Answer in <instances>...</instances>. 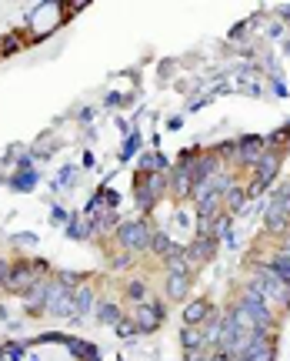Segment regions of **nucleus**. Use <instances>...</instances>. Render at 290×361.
Segmentation results:
<instances>
[{"mask_svg":"<svg viewBox=\"0 0 290 361\" xmlns=\"http://www.w3.org/2000/svg\"><path fill=\"white\" fill-rule=\"evenodd\" d=\"M180 341H184V348H187V351H201L203 335L197 331V328H184V335H180Z\"/></svg>","mask_w":290,"mask_h":361,"instance_id":"19","label":"nucleus"},{"mask_svg":"<svg viewBox=\"0 0 290 361\" xmlns=\"http://www.w3.org/2000/svg\"><path fill=\"white\" fill-rule=\"evenodd\" d=\"M280 255H284V258H290V238L284 241V251H280Z\"/></svg>","mask_w":290,"mask_h":361,"instance_id":"26","label":"nucleus"},{"mask_svg":"<svg viewBox=\"0 0 290 361\" xmlns=\"http://www.w3.org/2000/svg\"><path fill=\"white\" fill-rule=\"evenodd\" d=\"M264 151H267V144L260 141V137H244L240 147H237V161L240 164H257Z\"/></svg>","mask_w":290,"mask_h":361,"instance_id":"11","label":"nucleus"},{"mask_svg":"<svg viewBox=\"0 0 290 361\" xmlns=\"http://www.w3.org/2000/svg\"><path fill=\"white\" fill-rule=\"evenodd\" d=\"M214 251H217V238H214V234H201V238L190 245L187 261H194V264H203V261L214 258Z\"/></svg>","mask_w":290,"mask_h":361,"instance_id":"10","label":"nucleus"},{"mask_svg":"<svg viewBox=\"0 0 290 361\" xmlns=\"http://www.w3.org/2000/svg\"><path fill=\"white\" fill-rule=\"evenodd\" d=\"M267 268L274 271V274H277V278H280V281H284V284H290V258H284V255H277V258L270 261Z\"/></svg>","mask_w":290,"mask_h":361,"instance_id":"18","label":"nucleus"},{"mask_svg":"<svg viewBox=\"0 0 290 361\" xmlns=\"http://www.w3.org/2000/svg\"><path fill=\"white\" fill-rule=\"evenodd\" d=\"M203 318H210V301H207V298H197V301H190L187 308H184V324H187V328L201 324Z\"/></svg>","mask_w":290,"mask_h":361,"instance_id":"13","label":"nucleus"},{"mask_svg":"<svg viewBox=\"0 0 290 361\" xmlns=\"http://www.w3.org/2000/svg\"><path fill=\"white\" fill-rule=\"evenodd\" d=\"M251 288L257 291V295L264 298L267 305L270 301H280V305H290V284H284L274 274L270 268H257L253 271V281H251Z\"/></svg>","mask_w":290,"mask_h":361,"instance_id":"1","label":"nucleus"},{"mask_svg":"<svg viewBox=\"0 0 290 361\" xmlns=\"http://www.w3.org/2000/svg\"><path fill=\"white\" fill-rule=\"evenodd\" d=\"M127 291H130V298H144V284H140V281H134V284H130V288H127Z\"/></svg>","mask_w":290,"mask_h":361,"instance_id":"25","label":"nucleus"},{"mask_svg":"<svg viewBox=\"0 0 290 361\" xmlns=\"http://www.w3.org/2000/svg\"><path fill=\"white\" fill-rule=\"evenodd\" d=\"M117 238H120V245H124L127 251H147V247H151V228H147L144 218L124 221V224L117 228Z\"/></svg>","mask_w":290,"mask_h":361,"instance_id":"4","label":"nucleus"},{"mask_svg":"<svg viewBox=\"0 0 290 361\" xmlns=\"http://www.w3.org/2000/svg\"><path fill=\"white\" fill-rule=\"evenodd\" d=\"M194 188H197V180H194V161L184 157V164L174 171V191L180 197H187V191H194Z\"/></svg>","mask_w":290,"mask_h":361,"instance_id":"12","label":"nucleus"},{"mask_svg":"<svg viewBox=\"0 0 290 361\" xmlns=\"http://www.w3.org/2000/svg\"><path fill=\"white\" fill-rule=\"evenodd\" d=\"M47 288H51V281H44V278L30 284V288L24 291V295H27V308H40V305L47 301Z\"/></svg>","mask_w":290,"mask_h":361,"instance_id":"14","label":"nucleus"},{"mask_svg":"<svg viewBox=\"0 0 290 361\" xmlns=\"http://www.w3.org/2000/svg\"><path fill=\"white\" fill-rule=\"evenodd\" d=\"M7 278H11V264L0 261V284H7Z\"/></svg>","mask_w":290,"mask_h":361,"instance_id":"24","label":"nucleus"},{"mask_svg":"<svg viewBox=\"0 0 290 361\" xmlns=\"http://www.w3.org/2000/svg\"><path fill=\"white\" fill-rule=\"evenodd\" d=\"M187 288H190V278H184V274H170L167 295L174 298V301H180V298H187Z\"/></svg>","mask_w":290,"mask_h":361,"instance_id":"17","label":"nucleus"},{"mask_svg":"<svg viewBox=\"0 0 290 361\" xmlns=\"http://www.w3.org/2000/svg\"><path fill=\"white\" fill-rule=\"evenodd\" d=\"M264 224L270 234H284L290 224V184H284L274 197H270V204H267V214H264Z\"/></svg>","mask_w":290,"mask_h":361,"instance_id":"2","label":"nucleus"},{"mask_svg":"<svg viewBox=\"0 0 290 361\" xmlns=\"http://www.w3.org/2000/svg\"><path fill=\"white\" fill-rule=\"evenodd\" d=\"M144 168H160V171H164V157H157V154L144 157Z\"/></svg>","mask_w":290,"mask_h":361,"instance_id":"23","label":"nucleus"},{"mask_svg":"<svg viewBox=\"0 0 290 361\" xmlns=\"http://www.w3.org/2000/svg\"><path fill=\"white\" fill-rule=\"evenodd\" d=\"M151 245H153V251H157V255H164L167 261L177 258V255H184V247H177L174 241L167 238V234H153V238H151Z\"/></svg>","mask_w":290,"mask_h":361,"instance_id":"15","label":"nucleus"},{"mask_svg":"<svg viewBox=\"0 0 290 361\" xmlns=\"http://www.w3.org/2000/svg\"><path fill=\"white\" fill-rule=\"evenodd\" d=\"M160 322H164V305L147 301V305H140V308H137V328H140V331H153Z\"/></svg>","mask_w":290,"mask_h":361,"instance_id":"9","label":"nucleus"},{"mask_svg":"<svg viewBox=\"0 0 290 361\" xmlns=\"http://www.w3.org/2000/svg\"><path fill=\"white\" fill-rule=\"evenodd\" d=\"M47 311L51 314H57V318H67V314H74V291L67 288V284H53L51 281V288H47Z\"/></svg>","mask_w":290,"mask_h":361,"instance_id":"5","label":"nucleus"},{"mask_svg":"<svg viewBox=\"0 0 290 361\" xmlns=\"http://www.w3.org/2000/svg\"><path fill=\"white\" fill-rule=\"evenodd\" d=\"M253 168H257V180H253V188H251V191L257 194V191H264L267 184H270L274 178H277V168H280V151H264V154H260V161H257Z\"/></svg>","mask_w":290,"mask_h":361,"instance_id":"6","label":"nucleus"},{"mask_svg":"<svg viewBox=\"0 0 290 361\" xmlns=\"http://www.w3.org/2000/svg\"><path fill=\"white\" fill-rule=\"evenodd\" d=\"M244 201H247V191H244V188H234V184H230V191H227V204H230V211L244 207Z\"/></svg>","mask_w":290,"mask_h":361,"instance_id":"21","label":"nucleus"},{"mask_svg":"<svg viewBox=\"0 0 290 361\" xmlns=\"http://www.w3.org/2000/svg\"><path fill=\"white\" fill-rule=\"evenodd\" d=\"M94 308V291H90V284H80L74 291V314H87Z\"/></svg>","mask_w":290,"mask_h":361,"instance_id":"16","label":"nucleus"},{"mask_svg":"<svg viewBox=\"0 0 290 361\" xmlns=\"http://www.w3.org/2000/svg\"><path fill=\"white\" fill-rule=\"evenodd\" d=\"M37 271H44V264H27V261H20V264H13L11 268V278H7V284L4 288H11V291H27L34 281H40V278H34Z\"/></svg>","mask_w":290,"mask_h":361,"instance_id":"8","label":"nucleus"},{"mask_svg":"<svg viewBox=\"0 0 290 361\" xmlns=\"http://www.w3.org/2000/svg\"><path fill=\"white\" fill-rule=\"evenodd\" d=\"M167 268H170V274H184V278H190V261H187V251L167 261Z\"/></svg>","mask_w":290,"mask_h":361,"instance_id":"20","label":"nucleus"},{"mask_svg":"<svg viewBox=\"0 0 290 361\" xmlns=\"http://www.w3.org/2000/svg\"><path fill=\"white\" fill-rule=\"evenodd\" d=\"M237 361H274V345L267 341V331L264 328H257V335L251 338V345L240 351Z\"/></svg>","mask_w":290,"mask_h":361,"instance_id":"7","label":"nucleus"},{"mask_svg":"<svg viewBox=\"0 0 290 361\" xmlns=\"http://www.w3.org/2000/svg\"><path fill=\"white\" fill-rule=\"evenodd\" d=\"M240 308H244V314L253 322V328H270V324H274V311H270V305L253 291L251 284L240 291Z\"/></svg>","mask_w":290,"mask_h":361,"instance_id":"3","label":"nucleus"},{"mask_svg":"<svg viewBox=\"0 0 290 361\" xmlns=\"http://www.w3.org/2000/svg\"><path fill=\"white\" fill-rule=\"evenodd\" d=\"M97 318H101V322H117V318H120V311H117L111 301H101V308H97Z\"/></svg>","mask_w":290,"mask_h":361,"instance_id":"22","label":"nucleus"}]
</instances>
